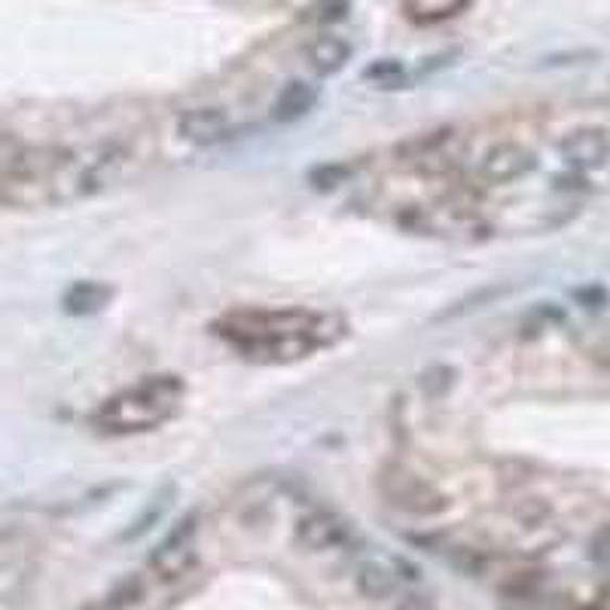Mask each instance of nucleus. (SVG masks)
I'll list each match as a JSON object with an SVG mask.
<instances>
[{"label": "nucleus", "mask_w": 610, "mask_h": 610, "mask_svg": "<svg viewBox=\"0 0 610 610\" xmlns=\"http://www.w3.org/2000/svg\"><path fill=\"white\" fill-rule=\"evenodd\" d=\"M217 336H224L244 360L254 364H293L303 360L321 345H333L330 318L308 308H254L232 312L214 323Z\"/></svg>", "instance_id": "obj_1"}, {"label": "nucleus", "mask_w": 610, "mask_h": 610, "mask_svg": "<svg viewBox=\"0 0 610 610\" xmlns=\"http://www.w3.org/2000/svg\"><path fill=\"white\" fill-rule=\"evenodd\" d=\"M183 379L162 372V376H147L131 387H123L119 394H113L111 401H104L92 416L101 434L111 436H129L156 431L165 421H171L183 403Z\"/></svg>", "instance_id": "obj_2"}, {"label": "nucleus", "mask_w": 610, "mask_h": 610, "mask_svg": "<svg viewBox=\"0 0 610 610\" xmlns=\"http://www.w3.org/2000/svg\"><path fill=\"white\" fill-rule=\"evenodd\" d=\"M382 492L394 507L412 516H440L449 507V498L436 485L401 467H387L382 473Z\"/></svg>", "instance_id": "obj_3"}, {"label": "nucleus", "mask_w": 610, "mask_h": 610, "mask_svg": "<svg viewBox=\"0 0 610 610\" xmlns=\"http://www.w3.org/2000/svg\"><path fill=\"white\" fill-rule=\"evenodd\" d=\"M195 513H190L187 519H180L171 534L162 541L153 552H150V571L162 580V583H175V580L187 577L195 564Z\"/></svg>", "instance_id": "obj_4"}, {"label": "nucleus", "mask_w": 610, "mask_h": 610, "mask_svg": "<svg viewBox=\"0 0 610 610\" xmlns=\"http://www.w3.org/2000/svg\"><path fill=\"white\" fill-rule=\"evenodd\" d=\"M296 544L308 552H330L352 541V525L333 510H312L296 522Z\"/></svg>", "instance_id": "obj_5"}, {"label": "nucleus", "mask_w": 610, "mask_h": 610, "mask_svg": "<svg viewBox=\"0 0 610 610\" xmlns=\"http://www.w3.org/2000/svg\"><path fill=\"white\" fill-rule=\"evenodd\" d=\"M229 135H232V123L220 107H190L177 116V138L199 150L224 144Z\"/></svg>", "instance_id": "obj_6"}, {"label": "nucleus", "mask_w": 610, "mask_h": 610, "mask_svg": "<svg viewBox=\"0 0 610 610\" xmlns=\"http://www.w3.org/2000/svg\"><path fill=\"white\" fill-rule=\"evenodd\" d=\"M559 153H562L564 165L577 175H589L595 168H601L610 156V138L605 129H586L571 131L564 135L562 144H559Z\"/></svg>", "instance_id": "obj_7"}, {"label": "nucleus", "mask_w": 610, "mask_h": 610, "mask_svg": "<svg viewBox=\"0 0 610 610\" xmlns=\"http://www.w3.org/2000/svg\"><path fill=\"white\" fill-rule=\"evenodd\" d=\"M534 168V156L516 141H500L488 147L480 160V177L485 183H513Z\"/></svg>", "instance_id": "obj_8"}, {"label": "nucleus", "mask_w": 610, "mask_h": 610, "mask_svg": "<svg viewBox=\"0 0 610 610\" xmlns=\"http://www.w3.org/2000/svg\"><path fill=\"white\" fill-rule=\"evenodd\" d=\"M397 568H401V559H397V562H382V559H367V562H360L357 564V571H354V586H357V593L364 595V598H370V601L391 598V595L397 593V586H401Z\"/></svg>", "instance_id": "obj_9"}, {"label": "nucleus", "mask_w": 610, "mask_h": 610, "mask_svg": "<svg viewBox=\"0 0 610 610\" xmlns=\"http://www.w3.org/2000/svg\"><path fill=\"white\" fill-rule=\"evenodd\" d=\"M352 59V43L339 34H321L305 49V62L318 77H333Z\"/></svg>", "instance_id": "obj_10"}, {"label": "nucleus", "mask_w": 610, "mask_h": 610, "mask_svg": "<svg viewBox=\"0 0 610 610\" xmlns=\"http://www.w3.org/2000/svg\"><path fill=\"white\" fill-rule=\"evenodd\" d=\"M318 104V89L305 80H288L272 101V119L281 126L300 123L305 113Z\"/></svg>", "instance_id": "obj_11"}, {"label": "nucleus", "mask_w": 610, "mask_h": 610, "mask_svg": "<svg viewBox=\"0 0 610 610\" xmlns=\"http://www.w3.org/2000/svg\"><path fill=\"white\" fill-rule=\"evenodd\" d=\"M401 7L416 25H440L467 13L473 0H401Z\"/></svg>", "instance_id": "obj_12"}, {"label": "nucleus", "mask_w": 610, "mask_h": 610, "mask_svg": "<svg viewBox=\"0 0 610 610\" xmlns=\"http://www.w3.org/2000/svg\"><path fill=\"white\" fill-rule=\"evenodd\" d=\"M111 300V290L101 288L96 281H86V284H77V288L67 293V308L77 312V315H89V312H98L101 305H107Z\"/></svg>", "instance_id": "obj_13"}, {"label": "nucleus", "mask_w": 610, "mask_h": 610, "mask_svg": "<svg viewBox=\"0 0 610 610\" xmlns=\"http://www.w3.org/2000/svg\"><path fill=\"white\" fill-rule=\"evenodd\" d=\"M406 77V67L397 59H379L370 67H364V80H372L376 86H385L391 89L394 82H401Z\"/></svg>", "instance_id": "obj_14"}, {"label": "nucleus", "mask_w": 610, "mask_h": 610, "mask_svg": "<svg viewBox=\"0 0 610 610\" xmlns=\"http://www.w3.org/2000/svg\"><path fill=\"white\" fill-rule=\"evenodd\" d=\"M589 556H593L595 564L610 571V529H601L595 534V541L589 544Z\"/></svg>", "instance_id": "obj_15"}]
</instances>
